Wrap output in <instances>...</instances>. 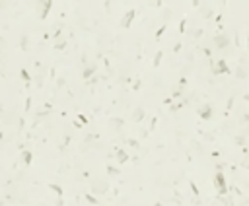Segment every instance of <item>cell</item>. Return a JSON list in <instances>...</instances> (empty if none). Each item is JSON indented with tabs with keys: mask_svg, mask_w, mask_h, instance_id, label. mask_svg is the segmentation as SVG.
<instances>
[{
	"mask_svg": "<svg viewBox=\"0 0 249 206\" xmlns=\"http://www.w3.org/2000/svg\"><path fill=\"white\" fill-rule=\"evenodd\" d=\"M134 16H136V12H134V10H128V12L123 16V20H121V25H123V27H128V25L132 23V20H134Z\"/></svg>",
	"mask_w": 249,
	"mask_h": 206,
	"instance_id": "6da1fadb",
	"label": "cell"
},
{
	"mask_svg": "<svg viewBox=\"0 0 249 206\" xmlns=\"http://www.w3.org/2000/svg\"><path fill=\"white\" fill-rule=\"evenodd\" d=\"M199 115H201V119H210L212 117V109H210V105H202L201 109H199Z\"/></svg>",
	"mask_w": 249,
	"mask_h": 206,
	"instance_id": "3957f363",
	"label": "cell"
},
{
	"mask_svg": "<svg viewBox=\"0 0 249 206\" xmlns=\"http://www.w3.org/2000/svg\"><path fill=\"white\" fill-rule=\"evenodd\" d=\"M49 189H53V191H55V193H57L58 196L62 194V189H61V187H58V185H53V183H51V185H49Z\"/></svg>",
	"mask_w": 249,
	"mask_h": 206,
	"instance_id": "8fae6325",
	"label": "cell"
},
{
	"mask_svg": "<svg viewBox=\"0 0 249 206\" xmlns=\"http://www.w3.org/2000/svg\"><path fill=\"white\" fill-rule=\"evenodd\" d=\"M214 183H216V187L220 189V193H222V194H226V177L222 175V173H218V175H216Z\"/></svg>",
	"mask_w": 249,
	"mask_h": 206,
	"instance_id": "7a4b0ae2",
	"label": "cell"
},
{
	"mask_svg": "<svg viewBox=\"0 0 249 206\" xmlns=\"http://www.w3.org/2000/svg\"><path fill=\"white\" fill-rule=\"evenodd\" d=\"M51 6H53V2H43V10H41V14H39V18L41 20H45V18H47V14H49V10H51Z\"/></svg>",
	"mask_w": 249,
	"mask_h": 206,
	"instance_id": "277c9868",
	"label": "cell"
},
{
	"mask_svg": "<svg viewBox=\"0 0 249 206\" xmlns=\"http://www.w3.org/2000/svg\"><path fill=\"white\" fill-rule=\"evenodd\" d=\"M94 72H95V66H88V68L84 70V72H82V76H84V78H90Z\"/></svg>",
	"mask_w": 249,
	"mask_h": 206,
	"instance_id": "9c48e42d",
	"label": "cell"
},
{
	"mask_svg": "<svg viewBox=\"0 0 249 206\" xmlns=\"http://www.w3.org/2000/svg\"><path fill=\"white\" fill-rule=\"evenodd\" d=\"M22 160H24V163H27V165H29V163L33 161V154H31L29 150H25V152H22Z\"/></svg>",
	"mask_w": 249,
	"mask_h": 206,
	"instance_id": "5b68a950",
	"label": "cell"
},
{
	"mask_svg": "<svg viewBox=\"0 0 249 206\" xmlns=\"http://www.w3.org/2000/svg\"><path fill=\"white\" fill-rule=\"evenodd\" d=\"M117 160L121 161V163H125V161L128 160V154L125 152V150H117Z\"/></svg>",
	"mask_w": 249,
	"mask_h": 206,
	"instance_id": "52a82bcc",
	"label": "cell"
},
{
	"mask_svg": "<svg viewBox=\"0 0 249 206\" xmlns=\"http://www.w3.org/2000/svg\"><path fill=\"white\" fill-rule=\"evenodd\" d=\"M132 119H134V121H142V119H144V109H142V107H140V109H134Z\"/></svg>",
	"mask_w": 249,
	"mask_h": 206,
	"instance_id": "ba28073f",
	"label": "cell"
},
{
	"mask_svg": "<svg viewBox=\"0 0 249 206\" xmlns=\"http://www.w3.org/2000/svg\"><path fill=\"white\" fill-rule=\"evenodd\" d=\"M243 165H245V167H249V158H247V161H245V163H243Z\"/></svg>",
	"mask_w": 249,
	"mask_h": 206,
	"instance_id": "2e32d148",
	"label": "cell"
},
{
	"mask_svg": "<svg viewBox=\"0 0 249 206\" xmlns=\"http://www.w3.org/2000/svg\"><path fill=\"white\" fill-rule=\"evenodd\" d=\"M109 125H113V126H117V128H119V126L123 125V121L121 119H111V121H109Z\"/></svg>",
	"mask_w": 249,
	"mask_h": 206,
	"instance_id": "7c38bea8",
	"label": "cell"
},
{
	"mask_svg": "<svg viewBox=\"0 0 249 206\" xmlns=\"http://www.w3.org/2000/svg\"><path fill=\"white\" fill-rule=\"evenodd\" d=\"M86 198H88V200H90V202H94V204H95V202H98V200H95V196H91V194H88V196H86Z\"/></svg>",
	"mask_w": 249,
	"mask_h": 206,
	"instance_id": "9a60e30c",
	"label": "cell"
},
{
	"mask_svg": "<svg viewBox=\"0 0 249 206\" xmlns=\"http://www.w3.org/2000/svg\"><path fill=\"white\" fill-rule=\"evenodd\" d=\"M160 60H162V53H158V55H156V58H154V66H158V64H160Z\"/></svg>",
	"mask_w": 249,
	"mask_h": 206,
	"instance_id": "5bb4252c",
	"label": "cell"
},
{
	"mask_svg": "<svg viewBox=\"0 0 249 206\" xmlns=\"http://www.w3.org/2000/svg\"><path fill=\"white\" fill-rule=\"evenodd\" d=\"M214 43L218 45L220 49H222V47H226V45H228V37H224V35H218V37L214 39Z\"/></svg>",
	"mask_w": 249,
	"mask_h": 206,
	"instance_id": "8992f818",
	"label": "cell"
},
{
	"mask_svg": "<svg viewBox=\"0 0 249 206\" xmlns=\"http://www.w3.org/2000/svg\"><path fill=\"white\" fill-rule=\"evenodd\" d=\"M214 72H228V66H226L224 60H220V62H218V68H216Z\"/></svg>",
	"mask_w": 249,
	"mask_h": 206,
	"instance_id": "30bf717a",
	"label": "cell"
},
{
	"mask_svg": "<svg viewBox=\"0 0 249 206\" xmlns=\"http://www.w3.org/2000/svg\"><path fill=\"white\" fill-rule=\"evenodd\" d=\"M107 173L109 175H119V169L117 167H107Z\"/></svg>",
	"mask_w": 249,
	"mask_h": 206,
	"instance_id": "4fadbf2b",
	"label": "cell"
}]
</instances>
